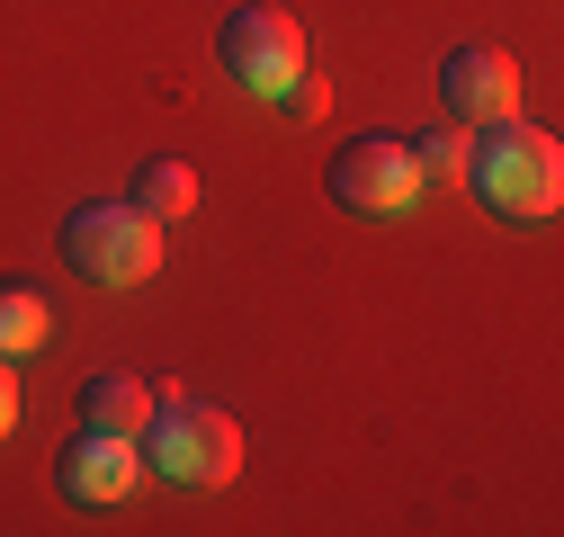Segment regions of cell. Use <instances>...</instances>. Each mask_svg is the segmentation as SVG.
<instances>
[{
	"instance_id": "6da1fadb",
	"label": "cell",
	"mask_w": 564,
	"mask_h": 537,
	"mask_svg": "<svg viewBox=\"0 0 564 537\" xmlns=\"http://www.w3.org/2000/svg\"><path fill=\"white\" fill-rule=\"evenodd\" d=\"M466 188L484 197V216H502V224H546L564 207V144L546 125H484V144L466 153Z\"/></svg>"
},
{
	"instance_id": "7a4b0ae2",
	"label": "cell",
	"mask_w": 564,
	"mask_h": 537,
	"mask_svg": "<svg viewBox=\"0 0 564 537\" xmlns=\"http://www.w3.org/2000/svg\"><path fill=\"white\" fill-rule=\"evenodd\" d=\"M144 439H153V475L162 484H234L242 475V421L225 413V403H197V394H180L171 376H153V421H144Z\"/></svg>"
},
{
	"instance_id": "3957f363",
	"label": "cell",
	"mask_w": 564,
	"mask_h": 537,
	"mask_svg": "<svg viewBox=\"0 0 564 537\" xmlns=\"http://www.w3.org/2000/svg\"><path fill=\"white\" fill-rule=\"evenodd\" d=\"M63 260H73L90 287H144L162 268V224L134 207V197L126 207H82L63 224Z\"/></svg>"
},
{
	"instance_id": "277c9868",
	"label": "cell",
	"mask_w": 564,
	"mask_h": 537,
	"mask_svg": "<svg viewBox=\"0 0 564 537\" xmlns=\"http://www.w3.org/2000/svg\"><path fill=\"white\" fill-rule=\"evenodd\" d=\"M216 63L251 90V99H278L296 73H305V28L288 10H269V0H251V10H234L216 28Z\"/></svg>"
},
{
	"instance_id": "5b68a950",
	"label": "cell",
	"mask_w": 564,
	"mask_h": 537,
	"mask_svg": "<svg viewBox=\"0 0 564 537\" xmlns=\"http://www.w3.org/2000/svg\"><path fill=\"white\" fill-rule=\"evenodd\" d=\"M332 197L349 216H412L421 197V162L403 134H349V144L332 153Z\"/></svg>"
},
{
	"instance_id": "8992f818",
	"label": "cell",
	"mask_w": 564,
	"mask_h": 537,
	"mask_svg": "<svg viewBox=\"0 0 564 537\" xmlns=\"http://www.w3.org/2000/svg\"><path fill=\"white\" fill-rule=\"evenodd\" d=\"M440 108H448L457 125H502V117H520V63H511L502 45H457V54H440Z\"/></svg>"
},
{
	"instance_id": "52a82bcc",
	"label": "cell",
	"mask_w": 564,
	"mask_h": 537,
	"mask_svg": "<svg viewBox=\"0 0 564 537\" xmlns=\"http://www.w3.org/2000/svg\"><path fill=\"white\" fill-rule=\"evenodd\" d=\"M134 475H144V448L117 439V430H73V439H63V457H54L63 502H126Z\"/></svg>"
},
{
	"instance_id": "ba28073f",
	"label": "cell",
	"mask_w": 564,
	"mask_h": 537,
	"mask_svg": "<svg viewBox=\"0 0 564 537\" xmlns=\"http://www.w3.org/2000/svg\"><path fill=\"white\" fill-rule=\"evenodd\" d=\"M144 421H153V385H144V376H90V385H82V430L144 439Z\"/></svg>"
},
{
	"instance_id": "9c48e42d",
	"label": "cell",
	"mask_w": 564,
	"mask_h": 537,
	"mask_svg": "<svg viewBox=\"0 0 564 537\" xmlns=\"http://www.w3.org/2000/svg\"><path fill=\"white\" fill-rule=\"evenodd\" d=\"M134 207H144L153 224H180V216L197 207V171H188V162H171V153L134 162Z\"/></svg>"
},
{
	"instance_id": "30bf717a",
	"label": "cell",
	"mask_w": 564,
	"mask_h": 537,
	"mask_svg": "<svg viewBox=\"0 0 564 537\" xmlns=\"http://www.w3.org/2000/svg\"><path fill=\"white\" fill-rule=\"evenodd\" d=\"M36 341H45V296H36L28 278H0V359L19 368Z\"/></svg>"
},
{
	"instance_id": "8fae6325",
	"label": "cell",
	"mask_w": 564,
	"mask_h": 537,
	"mask_svg": "<svg viewBox=\"0 0 564 537\" xmlns=\"http://www.w3.org/2000/svg\"><path fill=\"white\" fill-rule=\"evenodd\" d=\"M466 153H475V125H431V134H412V162H421V179H466Z\"/></svg>"
},
{
	"instance_id": "7c38bea8",
	"label": "cell",
	"mask_w": 564,
	"mask_h": 537,
	"mask_svg": "<svg viewBox=\"0 0 564 537\" xmlns=\"http://www.w3.org/2000/svg\"><path fill=\"white\" fill-rule=\"evenodd\" d=\"M278 108H288V117H296V125H314V117H323V108H332V81H323V73H314V63H305V73H296V81H288V90H278Z\"/></svg>"
},
{
	"instance_id": "4fadbf2b",
	"label": "cell",
	"mask_w": 564,
	"mask_h": 537,
	"mask_svg": "<svg viewBox=\"0 0 564 537\" xmlns=\"http://www.w3.org/2000/svg\"><path fill=\"white\" fill-rule=\"evenodd\" d=\"M19 430V376H10V359H0V439Z\"/></svg>"
}]
</instances>
